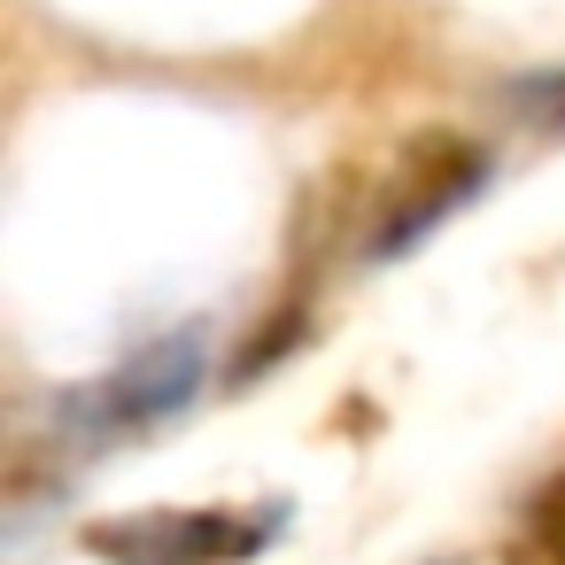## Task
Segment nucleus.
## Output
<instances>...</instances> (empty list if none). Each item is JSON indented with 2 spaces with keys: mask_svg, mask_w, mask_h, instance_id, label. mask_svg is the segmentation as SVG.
Masks as SVG:
<instances>
[{
  "mask_svg": "<svg viewBox=\"0 0 565 565\" xmlns=\"http://www.w3.org/2000/svg\"><path fill=\"white\" fill-rule=\"evenodd\" d=\"M202 364H210V341L186 326V333H163V341H148L140 356H125L117 372H102V380H86L78 395H63V426L78 434V441H117V434H140V426H156V418H171L194 387H202Z\"/></svg>",
  "mask_w": 565,
  "mask_h": 565,
  "instance_id": "f257e3e1",
  "label": "nucleus"
},
{
  "mask_svg": "<svg viewBox=\"0 0 565 565\" xmlns=\"http://www.w3.org/2000/svg\"><path fill=\"white\" fill-rule=\"evenodd\" d=\"M488 179V156L465 132H418L395 171L372 186V217H364V256H403L418 233H434L457 202H472Z\"/></svg>",
  "mask_w": 565,
  "mask_h": 565,
  "instance_id": "f03ea898",
  "label": "nucleus"
},
{
  "mask_svg": "<svg viewBox=\"0 0 565 565\" xmlns=\"http://www.w3.org/2000/svg\"><path fill=\"white\" fill-rule=\"evenodd\" d=\"M279 534V511L264 519H241V511H156V519H132V526H94L86 550L94 557H117V565H225V557H248Z\"/></svg>",
  "mask_w": 565,
  "mask_h": 565,
  "instance_id": "7ed1b4c3",
  "label": "nucleus"
},
{
  "mask_svg": "<svg viewBox=\"0 0 565 565\" xmlns=\"http://www.w3.org/2000/svg\"><path fill=\"white\" fill-rule=\"evenodd\" d=\"M503 565H565V472L519 503V519L503 534Z\"/></svg>",
  "mask_w": 565,
  "mask_h": 565,
  "instance_id": "20e7f679",
  "label": "nucleus"
},
{
  "mask_svg": "<svg viewBox=\"0 0 565 565\" xmlns=\"http://www.w3.org/2000/svg\"><path fill=\"white\" fill-rule=\"evenodd\" d=\"M503 109H511V117H526L534 132H557V140H565V71L519 78V86L503 94Z\"/></svg>",
  "mask_w": 565,
  "mask_h": 565,
  "instance_id": "39448f33",
  "label": "nucleus"
}]
</instances>
